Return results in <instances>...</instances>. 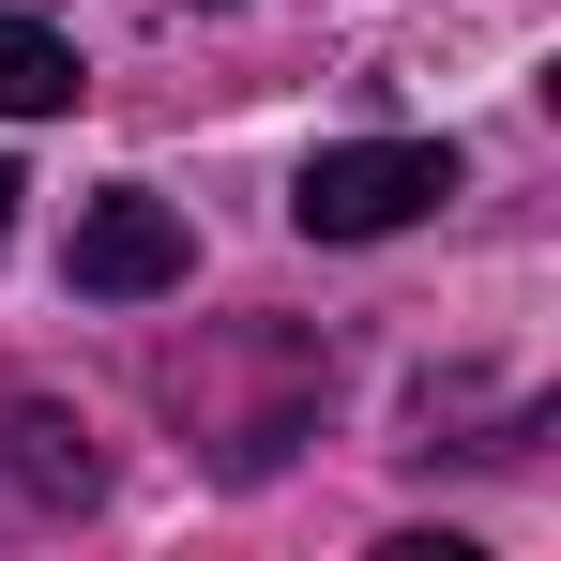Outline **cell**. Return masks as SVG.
I'll return each instance as SVG.
<instances>
[{
  "mask_svg": "<svg viewBox=\"0 0 561 561\" xmlns=\"http://www.w3.org/2000/svg\"><path fill=\"white\" fill-rule=\"evenodd\" d=\"M440 197H456V152L440 137H350V152H319L288 183V213H304V243H379V228H410Z\"/></svg>",
  "mask_w": 561,
  "mask_h": 561,
  "instance_id": "cell-1",
  "label": "cell"
},
{
  "mask_svg": "<svg viewBox=\"0 0 561 561\" xmlns=\"http://www.w3.org/2000/svg\"><path fill=\"white\" fill-rule=\"evenodd\" d=\"M183 274H197V228L152 183H122V197L77 213V304H168Z\"/></svg>",
  "mask_w": 561,
  "mask_h": 561,
  "instance_id": "cell-2",
  "label": "cell"
},
{
  "mask_svg": "<svg viewBox=\"0 0 561 561\" xmlns=\"http://www.w3.org/2000/svg\"><path fill=\"white\" fill-rule=\"evenodd\" d=\"M46 106H77V46L31 0H0V122H46Z\"/></svg>",
  "mask_w": 561,
  "mask_h": 561,
  "instance_id": "cell-3",
  "label": "cell"
},
{
  "mask_svg": "<svg viewBox=\"0 0 561 561\" xmlns=\"http://www.w3.org/2000/svg\"><path fill=\"white\" fill-rule=\"evenodd\" d=\"M0 228H15V168H0Z\"/></svg>",
  "mask_w": 561,
  "mask_h": 561,
  "instance_id": "cell-4",
  "label": "cell"
}]
</instances>
